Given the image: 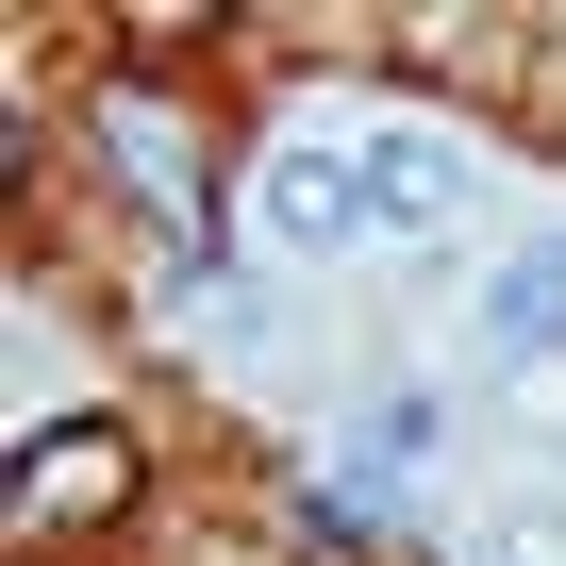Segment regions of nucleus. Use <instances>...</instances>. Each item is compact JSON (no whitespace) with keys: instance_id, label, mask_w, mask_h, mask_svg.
Here are the masks:
<instances>
[{"instance_id":"1","label":"nucleus","mask_w":566,"mask_h":566,"mask_svg":"<svg viewBox=\"0 0 566 566\" xmlns=\"http://www.w3.org/2000/svg\"><path fill=\"white\" fill-rule=\"evenodd\" d=\"M250 217H266V250H301V266H317V250H350V233H384L350 150H266V167H250Z\"/></svg>"},{"instance_id":"2","label":"nucleus","mask_w":566,"mask_h":566,"mask_svg":"<svg viewBox=\"0 0 566 566\" xmlns=\"http://www.w3.org/2000/svg\"><path fill=\"white\" fill-rule=\"evenodd\" d=\"M467 334H483V367H566V233H533V250L483 266Z\"/></svg>"},{"instance_id":"3","label":"nucleus","mask_w":566,"mask_h":566,"mask_svg":"<svg viewBox=\"0 0 566 566\" xmlns=\"http://www.w3.org/2000/svg\"><path fill=\"white\" fill-rule=\"evenodd\" d=\"M117 500H134V450L101 417H67L51 450H18V533H67V516H117Z\"/></svg>"},{"instance_id":"4","label":"nucleus","mask_w":566,"mask_h":566,"mask_svg":"<svg viewBox=\"0 0 566 566\" xmlns=\"http://www.w3.org/2000/svg\"><path fill=\"white\" fill-rule=\"evenodd\" d=\"M350 167H367V217L384 233H450L467 217V150H433V134H367Z\"/></svg>"},{"instance_id":"5","label":"nucleus","mask_w":566,"mask_h":566,"mask_svg":"<svg viewBox=\"0 0 566 566\" xmlns=\"http://www.w3.org/2000/svg\"><path fill=\"white\" fill-rule=\"evenodd\" d=\"M101 150H117L150 200H184V167H200V150H184V117H150V101H101Z\"/></svg>"},{"instance_id":"6","label":"nucleus","mask_w":566,"mask_h":566,"mask_svg":"<svg viewBox=\"0 0 566 566\" xmlns=\"http://www.w3.org/2000/svg\"><path fill=\"white\" fill-rule=\"evenodd\" d=\"M350 450H367V467H433V400H367Z\"/></svg>"}]
</instances>
